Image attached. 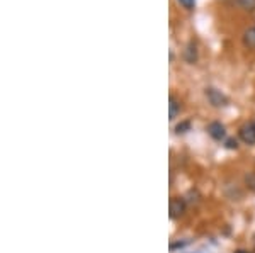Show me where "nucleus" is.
Returning a JSON list of instances; mask_svg holds the SVG:
<instances>
[{
	"label": "nucleus",
	"instance_id": "nucleus-3",
	"mask_svg": "<svg viewBox=\"0 0 255 253\" xmlns=\"http://www.w3.org/2000/svg\"><path fill=\"white\" fill-rule=\"evenodd\" d=\"M168 211H170V218L172 219L180 218V216L186 213V201H184V199H180V197L170 199V207H168Z\"/></svg>",
	"mask_w": 255,
	"mask_h": 253
},
{
	"label": "nucleus",
	"instance_id": "nucleus-12",
	"mask_svg": "<svg viewBox=\"0 0 255 253\" xmlns=\"http://www.w3.org/2000/svg\"><path fill=\"white\" fill-rule=\"evenodd\" d=\"M226 148L228 150H237L238 148V141L235 140V138H230V140H226Z\"/></svg>",
	"mask_w": 255,
	"mask_h": 253
},
{
	"label": "nucleus",
	"instance_id": "nucleus-7",
	"mask_svg": "<svg viewBox=\"0 0 255 253\" xmlns=\"http://www.w3.org/2000/svg\"><path fill=\"white\" fill-rule=\"evenodd\" d=\"M244 44L250 50H255V26L244 32Z\"/></svg>",
	"mask_w": 255,
	"mask_h": 253
},
{
	"label": "nucleus",
	"instance_id": "nucleus-11",
	"mask_svg": "<svg viewBox=\"0 0 255 253\" xmlns=\"http://www.w3.org/2000/svg\"><path fill=\"white\" fill-rule=\"evenodd\" d=\"M177 2H179L180 5H182L184 9H187V10H192V9H194V5H196V0H177Z\"/></svg>",
	"mask_w": 255,
	"mask_h": 253
},
{
	"label": "nucleus",
	"instance_id": "nucleus-6",
	"mask_svg": "<svg viewBox=\"0 0 255 253\" xmlns=\"http://www.w3.org/2000/svg\"><path fill=\"white\" fill-rule=\"evenodd\" d=\"M182 111V104H180V100L177 99L175 95H170L168 97V119L174 121L177 116L180 114Z\"/></svg>",
	"mask_w": 255,
	"mask_h": 253
},
{
	"label": "nucleus",
	"instance_id": "nucleus-1",
	"mask_svg": "<svg viewBox=\"0 0 255 253\" xmlns=\"http://www.w3.org/2000/svg\"><path fill=\"white\" fill-rule=\"evenodd\" d=\"M204 93H206L209 104H211L213 107H226V105H228V97H226L221 90H218V88L208 87Z\"/></svg>",
	"mask_w": 255,
	"mask_h": 253
},
{
	"label": "nucleus",
	"instance_id": "nucleus-5",
	"mask_svg": "<svg viewBox=\"0 0 255 253\" xmlns=\"http://www.w3.org/2000/svg\"><path fill=\"white\" fill-rule=\"evenodd\" d=\"M182 56H184V60H186L187 63H191V65L196 63L197 58H199V51H197L196 41H189V43L186 44V50H184Z\"/></svg>",
	"mask_w": 255,
	"mask_h": 253
},
{
	"label": "nucleus",
	"instance_id": "nucleus-14",
	"mask_svg": "<svg viewBox=\"0 0 255 253\" xmlns=\"http://www.w3.org/2000/svg\"><path fill=\"white\" fill-rule=\"evenodd\" d=\"M235 253H250V252H247V250H237Z\"/></svg>",
	"mask_w": 255,
	"mask_h": 253
},
{
	"label": "nucleus",
	"instance_id": "nucleus-8",
	"mask_svg": "<svg viewBox=\"0 0 255 253\" xmlns=\"http://www.w3.org/2000/svg\"><path fill=\"white\" fill-rule=\"evenodd\" d=\"M235 2H237V5L244 10H249V12L255 10V0H235Z\"/></svg>",
	"mask_w": 255,
	"mask_h": 253
},
{
	"label": "nucleus",
	"instance_id": "nucleus-4",
	"mask_svg": "<svg viewBox=\"0 0 255 253\" xmlns=\"http://www.w3.org/2000/svg\"><path fill=\"white\" fill-rule=\"evenodd\" d=\"M208 133H209V136H211L213 140H216V141L225 140V136H226V129H225V126L221 124L220 121H213V122H209V126H208Z\"/></svg>",
	"mask_w": 255,
	"mask_h": 253
},
{
	"label": "nucleus",
	"instance_id": "nucleus-10",
	"mask_svg": "<svg viewBox=\"0 0 255 253\" xmlns=\"http://www.w3.org/2000/svg\"><path fill=\"white\" fill-rule=\"evenodd\" d=\"M245 183L250 190H255V173H247L245 175Z\"/></svg>",
	"mask_w": 255,
	"mask_h": 253
},
{
	"label": "nucleus",
	"instance_id": "nucleus-2",
	"mask_svg": "<svg viewBox=\"0 0 255 253\" xmlns=\"http://www.w3.org/2000/svg\"><path fill=\"white\" fill-rule=\"evenodd\" d=\"M240 140L245 143V145H255V121H249L245 122L240 128Z\"/></svg>",
	"mask_w": 255,
	"mask_h": 253
},
{
	"label": "nucleus",
	"instance_id": "nucleus-13",
	"mask_svg": "<svg viewBox=\"0 0 255 253\" xmlns=\"http://www.w3.org/2000/svg\"><path fill=\"white\" fill-rule=\"evenodd\" d=\"M186 245H189V240L187 242H177V243H170V250H177V248H184Z\"/></svg>",
	"mask_w": 255,
	"mask_h": 253
},
{
	"label": "nucleus",
	"instance_id": "nucleus-9",
	"mask_svg": "<svg viewBox=\"0 0 255 253\" xmlns=\"http://www.w3.org/2000/svg\"><path fill=\"white\" fill-rule=\"evenodd\" d=\"M187 131H191V121H182L175 126L177 134H182V133H187Z\"/></svg>",
	"mask_w": 255,
	"mask_h": 253
}]
</instances>
